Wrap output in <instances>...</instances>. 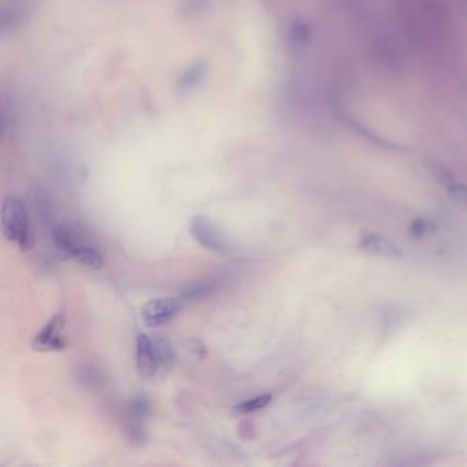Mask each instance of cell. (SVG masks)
Instances as JSON below:
<instances>
[{
	"label": "cell",
	"instance_id": "obj_3",
	"mask_svg": "<svg viewBox=\"0 0 467 467\" xmlns=\"http://www.w3.org/2000/svg\"><path fill=\"white\" fill-rule=\"evenodd\" d=\"M152 400L145 395H136L127 403L125 411L124 429L129 438L130 444L134 446H144L147 443V423L148 418L152 417Z\"/></svg>",
	"mask_w": 467,
	"mask_h": 467
},
{
	"label": "cell",
	"instance_id": "obj_5",
	"mask_svg": "<svg viewBox=\"0 0 467 467\" xmlns=\"http://www.w3.org/2000/svg\"><path fill=\"white\" fill-rule=\"evenodd\" d=\"M65 318L62 314L53 315L48 323L36 333L32 340V348L40 352H57L66 348L63 338Z\"/></svg>",
	"mask_w": 467,
	"mask_h": 467
},
{
	"label": "cell",
	"instance_id": "obj_13",
	"mask_svg": "<svg viewBox=\"0 0 467 467\" xmlns=\"http://www.w3.org/2000/svg\"><path fill=\"white\" fill-rule=\"evenodd\" d=\"M435 229V224H432V222L426 221V219L418 218L411 222L410 228H408V234L414 237V239H422V237L432 234Z\"/></svg>",
	"mask_w": 467,
	"mask_h": 467
},
{
	"label": "cell",
	"instance_id": "obj_4",
	"mask_svg": "<svg viewBox=\"0 0 467 467\" xmlns=\"http://www.w3.org/2000/svg\"><path fill=\"white\" fill-rule=\"evenodd\" d=\"M190 234L204 249L218 254H228L231 251L228 240L208 217L196 216L191 219Z\"/></svg>",
	"mask_w": 467,
	"mask_h": 467
},
{
	"label": "cell",
	"instance_id": "obj_7",
	"mask_svg": "<svg viewBox=\"0 0 467 467\" xmlns=\"http://www.w3.org/2000/svg\"><path fill=\"white\" fill-rule=\"evenodd\" d=\"M136 367L142 379H152L160 370L154 341L145 333L136 339Z\"/></svg>",
	"mask_w": 467,
	"mask_h": 467
},
{
	"label": "cell",
	"instance_id": "obj_9",
	"mask_svg": "<svg viewBox=\"0 0 467 467\" xmlns=\"http://www.w3.org/2000/svg\"><path fill=\"white\" fill-rule=\"evenodd\" d=\"M219 288H221V283L218 280L193 283L181 291V299L184 302H195V300H201V299L213 295Z\"/></svg>",
	"mask_w": 467,
	"mask_h": 467
},
{
	"label": "cell",
	"instance_id": "obj_6",
	"mask_svg": "<svg viewBox=\"0 0 467 467\" xmlns=\"http://www.w3.org/2000/svg\"><path fill=\"white\" fill-rule=\"evenodd\" d=\"M183 310V300L176 298H155L144 303L142 316L148 326L169 323Z\"/></svg>",
	"mask_w": 467,
	"mask_h": 467
},
{
	"label": "cell",
	"instance_id": "obj_11",
	"mask_svg": "<svg viewBox=\"0 0 467 467\" xmlns=\"http://www.w3.org/2000/svg\"><path fill=\"white\" fill-rule=\"evenodd\" d=\"M426 169H428L429 175L435 178L436 183H438V185L444 186L446 190L458 181L455 176H454V173L451 172L446 165L438 162V160H428V162H426Z\"/></svg>",
	"mask_w": 467,
	"mask_h": 467
},
{
	"label": "cell",
	"instance_id": "obj_10",
	"mask_svg": "<svg viewBox=\"0 0 467 467\" xmlns=\"http://www.w3.org/2000/svg\"><path fill=\"white\" fill-rule=\"evenodd\" d=\"M152 341H154L160 369V367H162V369H169V367H172L176 361V352L170 341L166 338H162L160 334H155Z\"/></svg>",
	"mask_w": 467,
	"mask_h": 467
},
{
	"label": "cell",
	"instance_id": "obj_12",
	"mask_svg": "<svg viewBox=\"0 0 467 467\" xmlns=\"http://www.w3.org/2000/svg\"><path fill=\"white\" fill-rule=\"evenodd\" d=\"M272 399L273 397L270 394L258 395V397H251V399L240 402L239 405L234 406V411L237 415L254 414V413L267 407L272 403Z\"/></svg>",
	"mask_w": 467,
	"mask_h": 467
},
{
	"label": "cell",
	"instance_id": "obj_1",
	"mask_svg": "<svg viewBox=\"0 0 467 467\" xmlns=\"http://www.w3.org/2000/svg\"><path fill=\"white\" fill-rule=\"evenodd\" d=\"M53 244L66 257L74 262L88 267V269H102L104 265V257L88 229L81 226L78 222H61L51 231Z\"/></svg>",
	"mask_w": 467,
	"mask_h": 467
},
{
	"label": "cell",
	"instance_id": "obj_8",
	"mask_svg": "<svg viewBox=\"0 0 467 467\" xmlns=\"http://www.w3.org/2000/svg\"><path fill=\"white\" fill-rule=\"evenodd\" d=\"M358 246L364 251L385 258H399L403 255L402 247L397 246L394 240L388 239L382 234H365L359 239Z\"/></svg>",
	"mask_w": 467,
	"mask_h": 467
},
{
	"label": "cell",
	"instance_id": "obj_2",
	"mask_svg": "<svg viewBox=\"0 0 467 467\" xmlns=\"http://www.w3.org/2000/svg\"><path fill=\"white\" fill-rule=\"evenodd\" d=\"M2 232L7 242L22 251L32 249L35 240L30 229L29 214L25 204L14 196L7 198L2 206Z\"/></svg>",
	"mask_w": 467,
	"mask_h": 467
},
{
	"label": "cell",
	"instance_id": "obj_14",
	"mask_svg": "<svg viewBox=\"0 0 467 467\" xmlns=\"http://www.w3.org/2000/svg\"><path fill=\"white\" fill-rule=\"evenodd\" d=\"M447 193H448L451 201L461 204V206H467V186L463 184L456 181L450 188H447Z\"/></svg>",
	"mask_w": 467,
	"mask_h": 467
}]
</instances>
